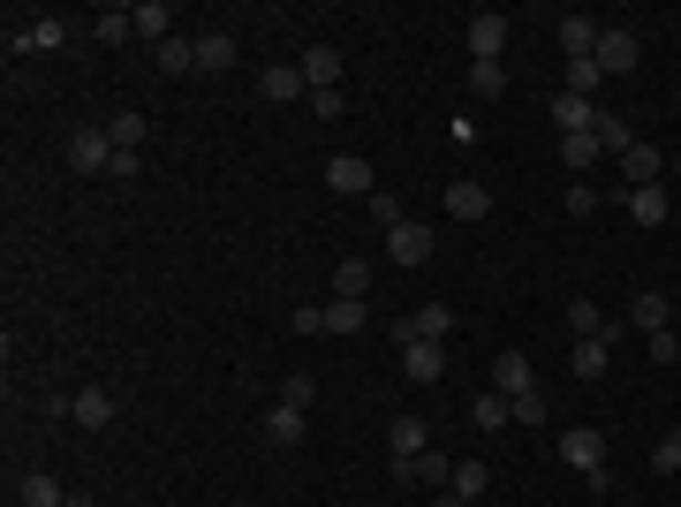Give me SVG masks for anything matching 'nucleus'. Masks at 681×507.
<instances>
[{"instance_id": "1", "label": "nucleus", "mask_w": 681, "mask_h": 507, "mask_svg": "<svg viewBox=\"0 0 681 507\" xmlns=\"http://www.w3.org/2000/svg\"><path fill=\"white\" fill-rule=\"evenodd\" d=\"M598 77H629V69H637L643 61V39L637 31H629V23H606V31H598Z\"/></svg>"}, {"instance_id": "2", "label": "nucleus", "mask_w": 681, "mask_h": 507, "mask_svg": "<svg viewBox=\"0 0 681 507\" xmlns=\"http://www.w3.org/2000/svg\"><path fill=\"white\" fill-rule=\"evenodd\" d=\"M326 190H340V197H379V174H372V160L340 152L334 168H326Z\"/></svg>"}, {"instance_id": "3", "label": "nucleus", "mask_w": 681, "mask_h": 507, "mask_svg": "<svg viewBox=\"0 0 681 507\" xmlns=\"http://www.w3.org/2000/svg\"><path fill=\"white\" fill-rule=\"evenodd\" d=\"M439 372H447V341H409L402 348V379L409 386H439Z\"/></svg>"}, {"instance_id": "4", "label": "nucleus", "mask_w": 681, "mask_h": 507, "mask_svg": "<svg viewBox=\"0 0 681 507\" xmlns=\"http://www.w3.org/2000/svg\"><path fill=\"white\" fill-rule=\"evenodd\" d=\"M560 463L591 477V469H606V439H598L591 424H568V432H560Z\"/></svg>"}, {"instance_id": "5", "label": "nucleus", "mask_w": 681, "mask_h": 507, "mask_svg": "<svg viewBox=\"0 0 681 507\" xmlns=\"http://www.w3.org/2000/svg\"><path fill=\"white\" fill-rule=\"evenodd\" d=\"M447 326H455V311H447V303H425V311H409V318H402V326H386V334L409 348V341H447Z\"/></svg>"}, {"instance_id": "6", "label": "nucleus", "mask_w": 681, "mask_h": 507, "mask_svg": "<svg viewBox=\"0 0 681 507\" xmlns=\"http://www.w3.org/2000/svg\"><path fill=\"white\" fill-rule=\"evenodd\" d=\"M106 160H114V136H106V129H77V136H69V168L77 174H106Z\"/></svg>"}, {"instance_id": "7", "label": "nucleus", "mask_w": 681, "mask_h": 507, "mask_svg": "<svg viewBox=\"0 0 681 507\" xmlns=\"http://www.w3.org/2000/svg\"><path fill=\"white\" fill-rule=\"evenodd\" d=\"M386 257H394V265H425L431 257V227L425 220H402V227L386 235Z\"/></svg>"}, {"instance_id": "8", "label": "nucleus", "mask_w": 681, "mask_h": 507, "mask_svg": "<svg viewBox=\"0 0 681 507\" xmlns=\"http://www.w3.org/2000/svg\"><path fill=\"white\" fill-rule=\"evenodd\" d=\"M69 417L84 424V432H106V424H114V394H106V386H77V394H69Z\"/></svg>"}, {"instance_id": "9", "label": "nucleus", "mask_w": 681, "mask_h": 507, "mask_svg": "<svg viewBox=\"0 0 681 507\" xmlns=\"http://www.w3.org/2000/svg\"><path fill=\"white\" fill-rule=\"evenodd\" d=\"M394 477H402V485H431V493H447V485H455V463H447V455H417V463H394Z\"/></svg>"}, {"instance_id": "10", "label": "nucleus", "mask_w": 681, "mask_h": 507, "mask_svg": "<svg viewBox=\"0 0 681 507\" xmlns=\"http://www.w3.org/2000/svg\"><path fill=\"white\" fill-rule=\"evenodd\" d=\"M425 447H431L425 417H394V424H386V455H394V463H417Z\"/></svg>"}, {"instance_id": "11", "label": "nucleus", "mask_w": 681, "mask_h": 507, "mask_svg": "<svg viewBox=\"0 0 681 507\" xmlns=\"http://www.w3.org/2000/svg\"><path fill=\"white\" fill-rule=\"evenodd\" d=\"M129 16H136V39L152 45V53H160V45L174 39V8H167V0H136Z\"/></svg>"}, {"instance_id": "12", "label": "nucleus", "mask_w": 681, "mask_h": 507, "mask_svg": "<svg viewBox=\"0 0 681 507\" xmlns=\"http://www.w3.org/2000/svg\"><path fill=\"white\" fill-rule=\"evenodd\" d=\"M439 205H447V220H485V212H492V190H485V182H447Z\"/></svg>"}, {"instance_id": "13", "label": "nucleus", "mask_w": 681, "mask_h": 507, "mask_svg": "<svg viewBox=\"0 0 681 507\" xmlns=\"http://www.w3.org/2000/svg\"><path fill=\"white\" fill-rule=\"evenodd\" d=\"M621 182H629V190H651V182H667V160H659L651 144H629V152H621Z\"/></svg>"}, {"instance_id": "14", "label": "nucleus", "mask_w": 681, "mask_h": 507, "mask_svg": "<svg viewBox=\"0 0 681 507\" xmlns=\"http://www.w3.org/2000/svg\"><path fill=\"white\" fill-rule=\"evenodd\" d=\"M492 386H500V394H538V386H530V356H522V348H500V356H492Z\"/></svg>"}, {"instance_id": "15", "label": "nucleus", "mask_w": 681, "mask_h": 507, "mask_svg": "<svg viewBox=\"0 0 681 507\" xmlns=\"http://www.w3.org/2000/svg\"><path fill=\"white\" fill-rule=\"evenodd\" d=\"M508 53V23L500 16H469V61H500Z\"/></svg>"}, {"instance_id": "16", "label": "nucleus", "mask_w": 681, "mask_h": 507, "mask_svg": "<svg viewBox=\"0 0 681 507\" xmlns=\"http://www.w3.org/2000/svg\"><path fill=\"white\" fill-rule=\"evenodd\" d=\"M598 31H606L598 16H560V45H568V61H591V53H598Z\"/></svg>"}, {"instance_id": "17", "label": "nucleus", "mask_w": 681, "mask_h": 507, "mask_svg": "<svg viewBox=\"0 0 681 507\" xmlns=\"http://www.w3.org/2000/svg\"><path fill=\"white\" fill-rule=\"evenodd\" d=\"M303 432H311V409H288V402H273V417H265V439H273V447H303Z\"/></svg>"}, {"instance_id": "18", "label": "nucleus", "mask_w": 681, "mask_h": 507, "mask_svg": "<svg viewBox=\"0 0 681 507\" xmlns=\"http://www.w3.org/2000/svg\"><path fill=\"white\" fill-rule=\"evenodd\" d=\"M667 318H674V303L659 296V288H643V296L629 303V326H643V341H651V334H667Z\"/></svg>"}, {"instance_id": "19", "label": "nucleus", "mask_w": 681, "mask_h": 507, "mask_svg": "<svg viewBox=\"0 0 681 507\" xmlns=\"http://www.w3.org/2000/svg\"><path fill=\"white\" fill-rule=\"evenodd\" d=\"M197 69H205V77L235 69V31H197Z\"/></svg>"}, {"instance_id": "20", "label": "nucleus", "mask_w": 681, "mask_h": 507, "mask_svg": "<svg viewBox=\"0 0 681 507\" xmlns=\"http://www.w3.org/2000/svg\"><path fill=\"white\" fill-rule=\"evenodd\" d=\"M257 91H265V99H273V107H288V99H303V69H288V61H273V69H265V77H257Z\"/></svg>"}, {"instance_id": "21", "label": "nucleus", "mask_w": 681, "mask_h": 507, "mask_svg": "<svg viewBox=\"0 0 681 507\" xmlns=\"http://www.w3.org/2000/svg\"><path fill=\"white\" fill-rule=\"evenodd\" d=\"M621 205L637 212V227H659V220H667V212H674V197H667V182H651V190H629V197H621Z\"/></svg>"}, {"instance_id": "22", "label": "nucleus", "mask_w": 681, "mask_h": 507, "mask_svg": "<svg viewBox=\"0 0 681 507\" xmlns=\"http://www.w3.org/2000/svg\"><path fill=\"white\" fill-rule=\"evenodd\" d=\"M296 69H303V84H311V91H334V77H340V53H334V45H311V53H303Z\"/></svg>"}, {"instance_id": "23", "label": "nucleus", "mask_w": 681, "mask_h": 507, "mask_svg": "<svg viewBox=\"0 0 681 507\" xmlns=\"http://www.w3.org/2000/svg\"><path fill=\"white\" fill-rule=\"evenodd\" d=\"M91 39L99 45H129L136 39V16H129V8H99V16H91Z\"/></svg>"}, {"instance_id": "24", "label": "nucleus", "mask_w": 681, "mask_h": 507, "mask_svg": "<svg viewBox=\"0 0 681 507\" xmlns=\"http://www.w3.org/2000/svg\"><path fill=\"white\" fill-rule=\"evenodd\" d=\"M568 334H576V341H613V326L598 318V303L576 296V303H568Z\"/></svg>"}, {"instance_id": "25", "label": "nucleus", "mask_w": 681, "mask_h": 507, "mask_svg": "<svg viewBox=\"0 0 681 507\" xmlns=\"http://www.w3.org/2000/svg\"><path fill=\"white\" fill-rule=\"evenodd\" d=\"M364 288H372V265H364V257L334 265V296H340V303H364Z\"/></svg>"}, {"instance_id": "26", "label": "nucleus", "mask_w": 681, "mask_h": 507, "mask_svg": "<svg viewBox=\"0 0 681 507\" xmlns=\"http://www.w3.org/2000/svg\"><path fill=\"white\" fill-rule=\"evenodd\" d=\"M508 417H515L508 394H477V402H469V424H477V432H500Z\"/></svg>"}, {"instance_id": "27", "label": "nucleus", "mask_w": 681, "mask_h": 507, "mask_svg": "<svg viewBox=\"0 0 681 507\" xmlns=\"http://www.w3.org/2000/svg\"><path fill=\"white\" fill-rule=\"evenodd\" d=\"M553 122H560V136H576V129L598 122V107H591V99H568V91H560V99H553Z\"/></svg>"}, {"instance_id": "28", "label": "nucleus", "mask_w": 681, "mask_h": 507, "mask_svg": "<svg viewBox=\"0 0 681 507\" xmlns=\"http://www.w3.org/2000/svg\"><path fill=\"white\" fill-rule=\"evenodd\" d=\"M485 485H492V469H485V463H455V485H447V493H463V500L477 507V500H485Z\"/></svg>"}, {"instance_id": "29", "label": "nucleus", "mask_w": 681, "mask_h": 507, "mask_svg": "<svg viewBox=\"0 0 681 507\" xmlns=\"http://www.w3.org/2000/svg\"><path fill=\"white\" fill-rule=\"evenodd\" d=\"M106 136H114V152H136V144H144V114H136V107H122V114L106 122Z\"/></svg>"}, {"instance_id": "30", "label": "nucleus", "mask_w": 681, "mask_h": 507, "mask_svg": "<svg viewBox=\"0 0 681 507\" xmlns=\"http://www.w3.org/2000/svg\"><path fill=\"white\" fill-rule=\"evenodd\" d=\"M23 507H69V493H61L45 469H31V477H23Z\"/></svg>"}, {"instance_id": "31", "label": "nucleus", "mask_w": 681, "mask_h": 507, "mask_svg": "<svg viewBox=\"0 0 681 507\" xmlns=\"http://www.w3.org/2000/svg\"><path fill=\"white\" fill-rule=\"evenodd\" d=\"M598 152H606V144H598V129H576V136H560V160H568V168H591Z\"/></svg>"}, {"instance_id": "32", "label": "nucleus", "mask_w": 681, "mask_h": 507, "mask_svg": "<svg viewBox=\"0 0 681 507\" xmlns=\"http://www.w3.org/2000/svg\"><path fill=\"white\" fill-rule=\"evenodd\" d=\"M560 84H568V99H591L606 77H598V61H568V69H560Z\"/></svg>"}, {"instance_id": "33", "label": "nucleus", "mask_w": 681, "mask_h": 507, "mask_svg": "<svg viewBox=\"0 0 681 507\" xmlns=\"http://www.w3.org/2000/svg\"><path fill=\"white\" fill-rule=\"evenodd\" d=\"M160 69H167V77H190V69H197V39H167L160 45Z\"/></svg>"}, {"instance_id": "34", "label": "nucleus", "mask_w": 681, "mask_h": 507, "mask_svg": "<svg viewBox=\"0 0 681 507\" xmlns=\"http://www.w3.org/2000/svg\"><path fill=\"white\" fill-rule=\"evenodd\" d=\"M606 341H576V379H606Z\"/></svg>"}, {"instance_id": "35", "label": "nucleus", "mask_w": 681, "mask_h": 507, "mask_svg": "<svg viewBox=\"0 0 681 507\" xmlns=\"http://www.w3.org/2000/svg\"><path fill=\"white\" fill-rule=\"evenodd\" d=\"M598 144H613V152H629V144H637V129H629V122H621V114H598Z\"/></svg>"}, {"instance_id": "36", "label": "nucleus", "mask_w": 681, "mask_h": 507, "mask_svg": "<svg viewBox=\"0 0 681 507\" xmlns=\"http://www.w3.org/2000/svg\"><path fill=\"white\" fill-rule=\"evenodd\" d=\"M651 469H659V477H681V432H667V439L651 447Z\"/></svg>"}, {"instance_id": "37", "label": "nucleus", "mask_w": 681, "mask_h": 507, "mask_svg": "<svg viewBox=\"0 0 681 507\" xmlns=\"http://www.w3.org/2000/svg\"><path fill=\"white\" fill-rule=\"evenodd\" d=\"M560 205L576 212V220H591V212H598V190H591V182H568V197H560Z\"/></svg>"}, {"instance_id": "38", "label": "nucleus", "mask_w": 681, "mask_h": 507, "mask_svg": "<svg viewBox=\"0 0 681 507\" xmlns=\"http://www.w3.org/2000/svg\"><path fill=\"white\" fill-rule=\"evenodd\" d=\"M311 394H318V379H303V372L281 379V402H288V409H311Z\"/></svg>"}, {"instance_id": "39", "label": "nucleus", "mask_w": 681, "mask_h": 507, "mask_svg": "<svg viewBox=\"0 0 681 507\" xmlns=\"http://www.w3.org/2000/svg\"><path fill=\"white\" fill-rule=\"evenodd\" d=\"M469 91H500V61H469Z\"/></svg>"}, {"instance_id": "40", "label": "nucleus", "mask_w": 681, "mask_h": 507, "mask_svg": "<svg viewBox=\"0 0 681 507\" xmlns=\"http://www.w3.org/2000/svg\"><path fill=\"white\" fill-rule=\"evenodd\" d=\"M515 424H546V394H515Z\"/></svg>"}, {"instance_id": "41", "label": "nucleus", "mask_w": 681, "mask_h": 507, "mask_svg": "<svg viewBox=\"0 0 681 507\" xmlns=\"http://www.w3.org/2000/svg\"><path fill=\"white\" fill-rule=\"evenodd\" d=\"M136 168H144V152H114V160H106V174H114V182H136Z\"/></svg>"}, {"instance_id": "42", "label": "nucleus", "mask_w": 681, "mask_h": 507, "mask_svg": "<svg viewBox=\"0 0 681 507\" xmlns=\"http://www.w3.org/2000/svg\"><path fill=\"white\" fill-rule=\"evenodd\" d=\"M372 212H379V227H386V235H394V227H402V220H409V212L394 205V197H386V190H379V197H372Z\"/></svg>"}, {"instance_id": "43", "label": "nucleus", "mask_w": 681, "mask_h": 507, "mask_svg": "<svg viewBox=\"0 0 681 507\" xmlns=\"http://www.w3.org/2000/svg\"><path fill=\"white\" fill-rule=\"evenodd\" d=\"M69 39V23H31V53H39V45H61Z\"/></svg>"}, {"instance_id": "44", "label": "nucleus", "mask_w": 681, "mask_h": 507, "mask_svg": "<svg viewBox=\"0 0 681 507\" xmlns=\"http://www.w3.org/2000/svg\"><path fill=\"white\" fill-rule=\"evenodd\" d=\"M431 507H469V500L463 493H431Z\"/></svg>"}, {"instance_id": "45", "label": "nucleus", "mask_w": 681, "mask_h": 507, "mask_svg": "<svg viewBox=\"0 0 681 507\" xmlns=\"http://www.w3.org/2000/svg\"><path fill=\"white\" fill-rule=\"evenodd\" d=\"M69 507H99V500H91V493H69Z\"/></svg>"}, {"instance_id": "46", "label": "nucleus", "mask_w": 681, "mask_h": 507, "mask_svg": "<svg viewBox=\"0 0 681 507\" xmlns=\"http://www.w3.org/2000/svg\"><path fill=\"white\" fill-rule=\"evenodd\" d=\"M674 182H681V160H674Z\"/></svg>"}]
</instances>
